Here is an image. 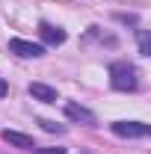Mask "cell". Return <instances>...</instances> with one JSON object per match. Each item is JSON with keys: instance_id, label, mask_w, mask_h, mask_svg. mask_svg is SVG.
<instances>
[{"instance_id": "277c9868", "label": "cell", "mask_w": 151, "mask_h": 154, "mask_svg": "<svg viewBox=\"0 0 151 154\" xmlns=\"http://www.w3.org/2000/svg\"><path fill=\"white\" fill-rule=\"evenodd\" d=\"M65 116H68L71 122H80V125H95V122H98L92 110H86V107H80V104H65Z\"/></svg>"}, {"instance_id": "ba28073f", "label": "cell", "mask_w": 151, "mask_h": 154, "mask_svg": "<svg viewBox=\"0 0 151 154\" xmlns=\"http://www.w3.org/2000/svg\"><path fill=\"white\" fill-rule=\"evenodd\" d=\"M139 54H142V57L151 54V42H148V33H145V30H139Z\"/></svg>"}, {"instance_id": "3957f363", "label": "cell", "mask_w": 151, "mask_h": 154, "mask_svg": "<svg viewBox=\"0 0 151 154\" xmlns=\"http://www.w3.org/2000/svg\"><path fill=\"white\" fill-rule=\"evenodd\" d=\"M9 54H18L24 59H39L45 54V48L36 42H27V38H9Z\"/></svg>"}, {"instance_id": "30bf717a", "label": "cell", "mask_w": 151, "mask_h": 154, "mask_svg": "<svg viewBox=\"0 0 151 154\" xmlns=\"http://www.w3.org/2000/svg\"><path fill=\"white\" fill-rule=\"evenodd\" d=\"M36 154H65V148H36Z\"/></svg>"}, {"instance_id": "5b68a950", "label": "cell", "mask_w": 151, "mask_h": 154, "mask_svg": "<svg viewBox=\"0 0 151 154\" xmlns=\"http://www.w3.org/2000/svg\"><path fill=\"white\" fill-rule=\"evenodd\" d=\"M30 95L42 101V104H57V89L54 86H48V83H30Z\"/></svg>"}, {"instance_id": "8fae6325", "label": "cell", "mask_w": 151, "mask_h": 154, "mask_svg": "<svg viewBox=\"0 0 151 154\" xmlns=\"http://www.w3.org/2000/svg\"><path fill=\"white\" fill-rule=\"evenodd\" d=\"M6 95H9V83L0 77V98H6Z\"/></svg>"}, {"instance_id": "7a4b0ae2", "label": "cell", "mask_w": 151, "mask_h": 154, "mask_svg": "<svg viewBox=\"0 0 151 154\" xmlns=\"http://www.w3.org/2000/svg\"><path fill=\"white\" fill-rule=\"evenodd\" d=\"M110 128L116 136H125V139H142L151 134V125H145V122H113Z\"/></svg>"}, {"instance_id": "52a82bcc", "label": "cell", "mask_w": 151, "mask_h": 154, "mask_svg": "<svg viewBox=\"0 0 151 154\" xmlns=\"http://www.w3.org/2000/svg\"><path fill=\"white\" fill-rule=\"evenodd\" d=\"M39 36L45 38L48 45H54V48H57V45L65 42V30H59V27H54V24H42V27H39Z\"/></svg>"}, {"instance_id": "8992f818", "label": "cell", "mask_w": 151, "mask_h": 154, "mask_svg": "<svg viewBox=\"0 0 151 154\" xmlns=\"http://www.w3.org/2000/svg\"><path fill=\"white\" fill-rule=\"evenodd\" d=\"M0 136H3L9 145H15V148H27V151H33V148H36V145H33V136L21 134V131H3Z\"/></svg>"}, {"instance_id": "9c48e42d", "label": "cell", "mask_w": 151, "mask_h": 154, "mask_svg": "<svg viewBox=\"0 0 151 154\" xmlns=\"http://www.w3.org/2000/svg\"><path fill=\"white\" fill-rule=\"evenodd\" d=\"M39 125H42V128H45L48 134H62V125H57V122H48V119H42Z\"/></svg>"}, {"instance_id": "6da1fadb", "label": "cell", "mask_w": 151, "mask_h": 154, "mask_svg": "<svg viewBox=\"0 0 151 154\" xmlns=\"http://www.w3.org/2000/svg\"><path fill=\"white\" fill-rule=\"evenodd\" d=\"M110 83H113V89H119V92H133L139 86L136 68H133L131 62H113L110 65Z\"/></svg>"}]
</instances>
